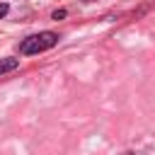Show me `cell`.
<instances>
[{"label":"cell","mask_w":155,"mask_h":155,"mask_svg":"<svg viewBox=\"0 0 155 155\" xmlns=\"http://www.w3.org/2000/svg\"><path fill=\"white\" fill-rule=\"evenodd\" d=\"M56 44H58V34H53V31H39V34L27 36V39L19 44V53H22V56L44 53V51L53 48Z\"/></svg>","instance_id":"cell-1"},{"label":"cell","mask_w":155,"mask_h":155,"mask_svg":"<svg viewBox=\"0 0 155 155\" xmlns=\"http://www.w3.org/2000/svg\"><path fill=\"white\" fill-rule=\"evenodd\" d=\"M85 2H94V0H85Z\"/></svg>","instance_id":"cell-6"},{"label":"cell","mask_w":155,"mask_h":155,"mask_svg":"<svg viewBox=\"0 0 155 155\" xmlns=\"http://www.w3.org/2000/svg\"><path fill=\"white\" fill-rule=\"evenodd\" d=\"M19 65V61L17 58H2L0 61V75H5V73H10V70H15Z\"/></svg>","instance_id":"cell-2"},{"label":"cell","mask_w":155,"mask_h":155,"mask_svg":"<svg viewBox=\"0 0 155 155\" xmlns=\"http://www.w3.org/2000/svg\"><path fill=\"white\" fill-rule=\"evenodd\" d=\"M121 155H133V153H121Z\"/></svg>","instance_id":"cell-5"},{"label":"cell","mask_w":155,"mask_h":155,"mask_svg":"<svg viewBox=\"0 0 155 155\" xmlns=\"http://www.w3.org/2000/svg\"><path fill=\"white\" fill-rule=\"evenodd\" d=\"M7 10H10V5H7V2H0V19L7 15Z\"/></svg>","instance_id":"cell-3"},{"label":"cell","mask_w":155,"mask_h":155,"mask_svg":"<svg viewBox=\"0 0 155 155\" xmlns=\"http://www.w3.org/2000/svg\"><path fill=\"white\" fill-rule=\"evenodd\" d=\"M51 17H53V19H63V17H65V10H56Z\"/></svg>","instance_id":"cell-4"}]
</instances>
